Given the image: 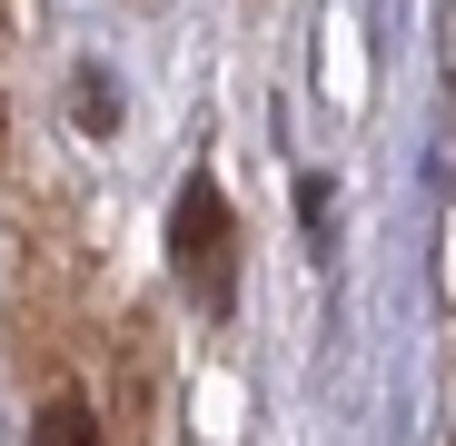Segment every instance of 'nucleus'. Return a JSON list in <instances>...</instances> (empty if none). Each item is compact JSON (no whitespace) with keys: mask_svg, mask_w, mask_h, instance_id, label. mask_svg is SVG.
I'll use <instances>...</instances> for the list:
<instances>
[{"mask_svg":"<svg viewBox=\"0 0 456 446\" xmlns=\"http://www.w3.org/2000/svg\"><path fill=\"white\" fill-rule=\"evenodd\" d=\"M169 268H179V288L199 297L208 318H228V297H239V218H228V199H218L208 169L169 208Z\"/></svg>","mask_w":456,"mask_h":446,"instance_id":"nucleus-1","label":"nucleus"},{"mask_svg":"<svg viewBox=\"0 0 456 446\" xmlns=\"http://www.w3.org/2000/svg\"><path fill=\"white\" fill-rule=\"evenodd\" d=\"M30 446H110V426H100V407L80 387H60V397L30 407Z\"/></svg>","mask_w":456,"mask_h":446,"instance_id":"nucleus-2","label":"nucleus"},{"mask_svg":"<svg viewBox=\"0 0 456 446\" xmlns=\"http://www.w3.org/2000/svg\"><path fill=\"white\" fill-rule=\"evenodd\" d=\"M69 109H80V129H119V90H110V69H80V100H69Z\"/></svg>","mask_w":456,"mask_h":446,"instance_id":"nucleus-3","label":"nucleus"},{"mask_svg":"<svg viewBox=\"0 0 456 446\" xmlns=\"http://www.w3.org/2000/svg\"><path fill=\"white\" fill-rule=\"evenodd\" d=\"M297 218H308V239H328V179H297Z\"/></svg>","mask_w":456,"mask_h":446,"instance_id":"nucleus-4","label":"nucleus"},{"mask_svg":"<svg viewBox=\"0 0 456 446\" xmlns=\"http://www.w3.org/2000/svg\"><path fill=\"white\" fill-rule=\"evenodd\" d=\"M0 129H11V109H0Z\"/></svg>","mask_w":456,"mask_h":446,"instance_id":"nucleus-5","label":"nucleus"}]
</instances>
